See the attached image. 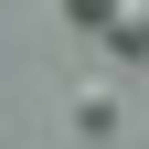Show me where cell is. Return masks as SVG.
Segmentation results:
<instances>
[{
	"instance_id": "obj_3",
	"label": "cell",
	"mask_w": 149,
	"mask_h": 149,
	"mask_svg": "<svg viewBox=\"0 0 149 149\" xmlns=\"http://www.w3.org/2000/svg\"><path fill=\"white\" fill-rule=\"evenodd\" d=\"M117 11H128V0H64V22H74V32H107Z\"/></svg>"
},
{
	"instance_id": "obj_1",
	"label": "cell",
	"mask_w": 149,
	"mask_h": 149,
	"mask_svg": "<svg viewBox=\"0 0 149 149\" xmlns=\"http://www.w3.org/2000/svg\"><path fill=\"white\" fill-rule=\"evenodd\" d=\"M74 128L107 139V128H117V85H74Z\"/></svg>"
},
{
	"instance_id": "obj_2",
	"label": "cell",
	"mask_w": 149,
	"mask_h": 149,
	"mask_svg": "<svg viewBox=\"0 0 149 149\" xmlns=\"http://www.w3.org/2000/svg\"><path fill=\"white\" fill-rule=\"evenodd\" d=\"M107 43H117L128 64H149V11H117V22H107Z\"/></svg>"
}]
</instances>
